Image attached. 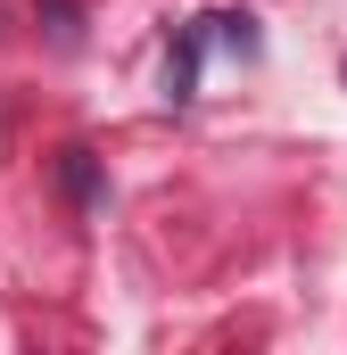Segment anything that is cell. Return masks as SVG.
I'll return each mask as SVG.
<instances>
[{
    "label": "cell",
    "mask_w": 347,
    "mask_h": 355,
    "mask_svg": "<svg viewBox=\"0 0 347 355\" xmlns=\"http://www.w3.org/2000/svg\"><path fill=\"white\" fill-rule=\"evenodd\" d=\"M198 58H207V25H182V42H174V58H166V99L174 107L198 99Z\"/></svg>",
    "instance_id": "cell-1"
},
{
    "label": "cell",
    "mask_w": 347,
    "mask_h": 355,
    "mask_svg": "<svg viewBox=\"0 0 347 355\" xmlns=\"http://www.w3.org/2000/svg\"><path fill=\"white\" fill-rule=\"evenodd\" d=\"M58 182H67L75 207H99V166H91V149H58Z\"/></svg>",
    "instance_id": "cell-2"
},
{
    "label": "cell",
    "mask_w": 347,
    "mask_h": 355,
    "mask_svg": "<svg viewBox=\"0 0 347 355\" xmlns=\"http://www.w3.org/2000/svg\"><path fill=\"white\" fill-rule=\"evenodd\" d=\"M50 33H58V42H75V33H83V25H75V0H50Z\"/></svg>",
    "instance_id": "cell-3"
},
{
    "label": "cell",
    "mask_w": 347,
    "mask_h": 355,
    "mask_svg": "<svg viewBox=\"0 0 347 355\" xmlns=\"http://www.w3.org/2000/svg\"><path fill=\"white\" fill-rule=\"evenodd\" d=\"M339 75H347V67H339Z\"/></svg>",
    "instance_id": "cell-4"
}]
</instances>
